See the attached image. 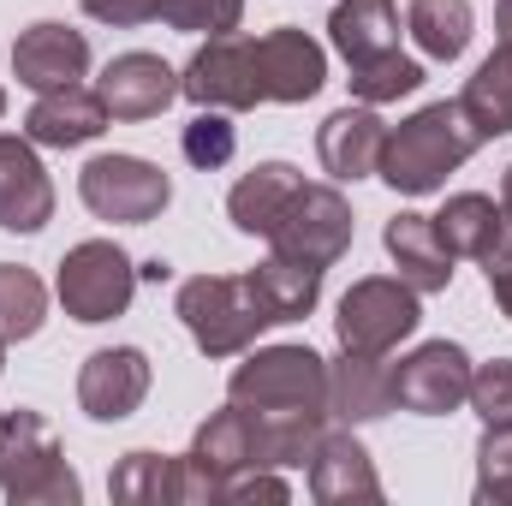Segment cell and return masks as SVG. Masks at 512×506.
Listing matches in <instances>:
<instances>
[{
  "instance_id": "obj_11",
  "label": "cell",
  "mask_w": 512,
  "mask_h": 506,
  "mask_svg": "<svg viewBox=\"0 0 512 506\" xmlns=\"http://www.w3.org/2000/svg\"><path fill=\"white\" fill-rule=\"evenodd\" d=\"M179 96H191L197 108H221V114H245L256 108V60H251V36H209L191 66L179 72Z\"/></svg>"
},
{
  "instance_id": "obj_10",
  "label": "cell",
  "mask_w": 512,
  "mask_h": 506,
  "mask_svg": "<svg viewBox=\"0 0 512 506\" xmlns=\"http://www.w3.org/2000/svg\"><path fill=\"white\" fill-rule=\"evenodd\" d=\"M471 370H477V364L465 358V346L429 340V346H417L411 358L393 364V405H405V411H417V417H447V411L465 405Z\"/></svg>"
},
{
  "instance_id": "obj_21",
  "label": "cell",
  "mask_w": 512,
  "mask_h": 506,
  "mask_svg": "<svg viewBox=\"0 0 512 506\" xmlns=\"http://www.w3.org/2000/svg\"><path fill=\"white\" fill-rule=\"evenodd\" d=\"M387 411H393V370L370 352H340V364H328V417L376 423Z\"/></svg>"
},
{
  "instance_id": "obj_37",
  "label": "cell",
  "mask_w": 512,
  "mask_h": 506,
  "mask_svg": "<svg viewBox=\"0 0 512 506\" xmlns=\"http://www.w3.org/2000/svg\"><path fill=\"white\" fill-rule=\"evenodd\" d=\"M483 274H489V292H495L501 316H512V227L483 251Z\"/></svg>"
},
{
  "instance_id": "obj_39",
  "label": "cell",
  "mask_w": 512,
  "mask_h": 506,
  "mask_svg": "<svg viewBox=\"0 0 512 506\" xmlns=\"http://www.w3.org/2000/svg\"><path fill=\"white\" fill-rule=\"evenodd\" d=\"M501 215H507V227H512V167L501 173Z\"/></svg>"
},
{
  "instance_id": "obj_25",
  "label": "cell",
  "mask_w": 512,
  "mask_h": 506,
  "mask_svg": "<svg viewBox=\"0 0 512 506\" xmlns=\"http://www.w3.org/2000/svg\"><path fill=\"white\" fill-rule=\"evenodd\" d=\"M459 108H465V120L477 126L483 143L512 131V36H501V42H495V54L471 72V84H465Z\"/></svg>"
},
{
  "instance_id": "obj_5",
  "label": "cell",
  "mask_w": 512,
  "mask_h": 506,
  "mask_svg": "<svg viewBox=\"0 0 512 506\" xmlns=\"http://www.w3.org/2000/svg\"><path fill=\"white\" fill-rule=\"evenodd\" d=\"M417 286H405L399 274H370V280H352V292L340 298V316H334V334H340V352H370L387 358L405 334H417L423 310H417Z\"/></svg>"
},
{
  "instance_id": "obj_8",
  "label": "cell",
  "mask_w": 512,
  "mask_h": 506,
  "mask_svg": "<svg viewBox=\"0 0 512 506\" xmlns=\"http://www.w3.org/2000/svg\"><path fill=\"white\" fill-rule=\"evenodd\" d=\"M78 197L96 221H120V227H143L173 203V179L143 161V155H96L78 173Z\"/></svg>"
},
{
  "instance_id": "obj_27",
  "label": "cell",
  "mask_w": 512,
  "mask_h": 506,
  "mask_svg": "<svg viewBox=\"0 0 512 506\" xmlns=\"http://www.w3.org/2000/svg\"><path fill=\"white\" fill-rule=\"evenodd\" d=\"M435 227H441V239H447V251L453 256H477L507 233V215H501V203L495 197H483V191H459V197H447V209L435 215Z\"/></svg>"
},
{
  "instance_id": "obj_9",
  "label": "cell",
  "mask_w": 512,
  "mask_h": 506,
  "mask_svg": "<svg viewBox=\"0 0 512 506\" xmlns=\"http://www.w3.org/2000/svg\"><path fill=\"white\" fill-rule=\"evenodd\" d=\"M274 256L310 262V268H334L340 256L352 251V203L334 185H298L286 215L268 233Z\"/></svg>"
},
{
  "instance_id": "obj_17",
  "label": "cell",
  "mask_w": 512,
  "mask_h": 506,
  "mask_svg": "<svg viewBox=\"0 0 512 506\" xmlns=\"http://www.w3.org/2000/svg\"><path fill=\"white\" fill-rule=\"evenodd\" d=\"M96 96H102V108H108L114 120H155V114L173 108L179 72H173L161 54H120V60L102 66Z\"/></svg>"
},
{
  "instance_id": "obj_32",
  "label": "cell",
  "mask_w": 512,
  "mask_h": 506,
  "mask_svg": "<svg viewBox=\"0 0 512 506\" xmlns=\"http://www.w3.org/2000/svg\"><path fill=\"white\" fill-rule=\"evenodd\" d=\"M477 501L483 506L512 501V423H483V441H477Z\"/></svg>"
},
{
  "instance_id": "obj_12",
  "label": "cell",
  "mask_w": 512,
  "mask_h": 506,
  "mask_svg": "<svg viewBox=\"0 0 512 506\" xmlns=\"http://www.w3.org/2000/svg\"><path fill=\"white\" fill-rule=\"evenodd\" d=\"M251 60H256V96L262 102H310L328 84V54L304 30L251 36Z\"/></svg>"
},
{
  "instance_id": "obj_41",
  "label": "cell",
  "mask_w": 512,
  "mask_h": 506,
  "mask_svg": "<svg viewBox=\"0 0 512 506\" xmlns=\"http://www.w3.org/2000/svg\"><path fill=\"white\" fill-rule=\"evenodd\" d=\"M0 114H6V90H0Z\"/></svg>"
},
{
  "instance_id": "obj_30",
  "label": "cell",
  "mask_w": 512,
  "mask_h": 506,
  "mask_svg": "<svg viewBox=\"0 0 512 506\" xmlns=\"http://www.w3.org/2000/svg\"><path fill=\"white\" fill-rule=\"evenodd\" d=\"M48 322V286L18 268V262H0V340H30L36 328Z\"/></svg>"
},
{
  "instance_id": "obj_22",
  "label": "cell",
  "mask_w": 512,
  "mask_h": 506,
  "mask_svg": "<svg viewBox=\"0 0 512 506\" xmlns=\"http://www.w3.org/2000/svg\"><path fill=\"white\" fill-rule=\"evenodd\" d=\"M245 286H251L256 310L268 316V328H280V322H304V316L316 310V298H322V268L292 262V256H268V262H256L251 274H245Z\"/></svg>"
},
{
  "instance_id": "obj_29",
  "label": "cell",
  "mask_w": 512,
  "mask_h": 506,
  "mask_svg": "<svg viewBox=\"0 0 512 506\" xmlns=\"http://www.w3.org/2000/svg\"><path fill=\"white\" fill-rule=\"evenodd\" d=\"M108 495L120 506H173L179 501V459L167 453H126L108 477Z\"/></svg>"
},
{
  "instance_id": "obj_18",
  "label": "cell",
  "mask_w": 512,
  "mask_h": 506,
  "mask_svg": "<svg viewBox=\"0 0 512 506\" xmlns=\"http://www.w3.org/2000/svg\"><path fill=\"white\" fill-rule=\"evenodd\" d=\"M382 143H387V126L370 102L328 114L322 131H316V155H322L328 179H370L382 167Z\"/></svg>"
},
{
  "instance_id": "obj_20",
  "label": "cell",
  "mask_w": 512,
  "mask_h": 506,
  "mask_svg": "<svg viewBox=\"0 0 512 506\" xmlns=\"http://www.w3.org/2000/svg\"><path fill=\"white\" fill-rule=\"evenodd\" d=\"M382 245H387V256H393V268H399L405 286H417V292H447V280H453V251H447L435 215H393L387 233H382Z\"/></svg>"
},
{
  "instance_id": "obj_38",
  "label": "cell",
  "mask_w": 512,
  "mask_h": 506,
  "mask_svg": "<svg viewBox=\"0 0 512 506\" xmlns=\"http://www.w3.org/2000/svg\"><path fill=\"white\" fill-rule=\"evenodd\" d=\"M84 12L96 24H114V30H137L155 18V0H84Z\"/></svg>"
},
{
  "instance_id": "obj_28",
  "label": "cell",
  "mask_w": 512,
  "mask_h": 506,
  "mask_svg": "<svg viewBox=\"0 0 512 506\" xmlns=\"http://www.w3.org/2000/svg\"><path fill=\"white\" fill-rule=\"evenodd\" d=\"M405 30L429 60H459L471 48V0H411Z\"/></svg>"
},
{
  "instance_id": "obj_6",
  "label": "cell",
  "mask_w": 512,
  "mask_h": 506,
  "mask_svg": "<svg viewBox=\"0 0 512 506\" xmlns=\"http://www.w3.org/2000/svg\"><path fill=\"white\" fill-rule=\"evenodd\" d=\"M256 465V423L245 405H221L209 411V423L197 429L191 453L179 459V501L185 506H215L227 477Z\"/></svg>"
},
{
  "instance_id": "obj_23",
  "label": "cell",
  "mask_w": 512,
  "mask_h": 506,
  "mask_svg": "<svg viewBox=\"0 0 512 506\" xmlns=\"http://www.w3.org/2000/svg\"><path fill=\"white\" fill-rule=\"evenodd\" d=\"M304 179H298V167H286V161H256L251 173L233 185V197H227V215H233V227L239 233H251V239H268L274 233V221L286 215V203H292V191H298Z\"/></svg>"
},
{
  "instance_id": "obj_2",
  "label": "cell",
  "mask_w": 512,
  "mask_h": 506,
  "mask_svg": "<svg viewBox=\"0 0 512 506\" xmlns=\"http://www.w3.org/2000/svg\"><path fill=\"white\" fill-rule=\"evenodd\" d=\"M0 495L12 506H78L84 483L54 435L48 417L36 411H6L0 417Z\"/></svg>"
},
{
  "instance_id": "obj_24",
  "label": "cell",
  "mask_w": 512,
  "mask_h": 506,
  "mask_svg": "<svg viewBox=\"0 0 512 506\" xmlns=\"http://www.w3.org/2000/svg\"><path fill=\"white\" fill-rule=\"evenodd\" d=\"M328 36L346 66H370L399 48V12H393V0H340L328 18Z\"/></svg>"
},
{
  "instance_id": "obj_16",
  "label": "cell",
  "mask_w": 512,
  "mask_h": 506,
  "mask_svg": "<svg viewBox=\"0 0 512 506\" xmlns=\"http://www.w3.org/2000/svg\"><path fill=\"white\" fill-rule=\"evenodd\" d=\"M54 221V185L30 137L0 131V227L6 233H42Z\"/></svg>"
},
{
  "instance_id": "obj_14",
  "label": "cell",
  "mask_w": 512,
  "mask_h": 506,
  "mask_svg": "<svg viewBox=\"0 0 512 506\" xmlns=\"http://www.w3.org/2000/svg\"><path fill=\"white\" fill-rule=\"evenodd\" d=\"M84 72H90V42H84V30H72V24L42 18V24H30V30L12 42V78H18L24 90H36V96L66 90V84H78Z\"/></svg>"
},
{
  "instance_id": "obj_4",
  "label": "cell",
  "mask_w": 512,
  "mask_h": 506,
  "mask_svg": "<svg viewBox=\"0 0 512 506\" xmlns=\"http://www.w3.org/2000/svg\"><path fill=\"white\" fill-rule=\"evenodd\" d=\"M227 399L245 411H328V364L310 346H262L233 370Z\"/></svg>"
},
{
  "instance_id": "obj_7",
  "label": "cell",
  "mask_w": 512,
  "mask_h": 506,
  "mask_svg": "<svg viewBox=\"0 0 512 506\" xmlns=\"http://www.w3.org/2000/svg\"><path fill=\"white\" fill-rule=\"evenodd\" d=\"M54 292L72 322H114V316H126L131 292H137V262L114 239H84L66 251Z\"/></svg>"
},
{
  "instance_id": "obj_15",
  "label": "cell",
  "mask_w": 512,
  "mask_h": 506,
  "mask_svg": "<svg viewBox=\"0 0 512 506\" xmlns=\"http://www.w3.org/2000/svg\"><path fill=\"white\" fill-rule=\"evenodd\" d=\"M149 393V358L137 346H102L78 370V405L96 423H126Z\"/></svg>"
},
{
  "instance_id": "obj_26",
  "label": "cell",
  "mask_w": 512,
  "mask_h": 506,
  "mask_svg": "<svg viewBox=\"0 0 512 506\" xmlns=\"http://www.w3.org/2000/svg\"><path fill=\"white\" fill-rule=\"evenodd\" d=\"M256 423V465H304L328 429V411H251Z\"/></svg>"
},
{
  "instance_id": "obj_19",
  "label": "cell",
  "mask_w": 512,
  "mask_h": 506,
  "mask_svg": "<svg viewBox=\"0 0 512 506\" xmlns=\"http://www.w3.org/2000/svg\"><path fill=\"white\" fill-rule=\"evenodd\" d=\"M108 120H114V114L102 108V96H96V90L66 84V90L36 96V108H30V120H24V137H30V143H42V149H78V143L102 137Z\"/></svg>"
},
{
  "instance_id": "obj_36",
  "label": "cell",
  "mask_w": 512,
  "mask_h": 506,
  "mask_svg": "<svg viewBox=\"0 0 512 506\" xmlns=\"http://www.w3.org/2000/svg\"><path fill=\"white\" fill-rule=\"evenodd\" d=\"M292 489L280 483V477H268L262 465H251V471H239V477H227V489H221V501H239V506H251V501H286Z\"/></svg>"
},
{
  "instance_id": "obj_13",
  "label": "cell",
  "mask_w": 512,
  "mask_h": 506,
  "mask_svg": "<svg viewBox=\"0 0 512 506\" xmlns=\"http://www.w3.org/2000/svg\"><path fill=\"white\" fill-rule=\"evenodd\" d=\"M304 471H310V495L322 506H376L382 501V477H376L364 441L352 435V423L346 429H322V441L304 459Z\"/></svg>"
},
{
  "instance_id": "obj_3",
  "label": "cell",
  "mask_w": 512,
  "mask_h": 506,
  "mask_svg": "<svg viewBox=\"0 0 512 506\" xmlns=\"http://www.w3.org/2000/svg\"><path fill=\"white\" fill-rule=\"evenodd\" d=\"M179 322L191 328L203 358H239L268 328L245 274H197V280H185L179 286Z\"/></svg>"
},
{
  "instance_id": "obj_31",
  "label": "cell",
  "mask_w": 512,
  "mask_h": 506,
  "mask_svg": "<svg viewBox=\"0 0 512 506\" xmlns=\"http://www.w3.org/2000/svg\"><path fill=\"white\" fill-rule=\"evenodd\" d=\"M423 84V66L411 60V54H382V60H370V66H352V96L358 102H370V108H382V102H399V96H411Z\"/></svg>"
},
{
  "instance_id": "obj_35",
  "label": "cell",
  "mask_w": 512,
  "mask_h": 506,
  "mask_svg": "<svg viewBox=\"0 0 512 506\" xmlns=\"http://www.w3.org/2000/svg\"><path fill=\"white\" fill-rule=\"evenodd\" d=\"M465 405H471L483 423H512V358H495V364L471 370Z\"/></svg>"
},
{
  "instance_id": "obj_40",
  "label": "cell",
  "mask_w": 512,
  "mask_h": 506,
  "mask_svg": "<svg viewBox=\"0 0 512 506\" xmlns=\"http://www.w3.org/2000/svg\"><path fill=\"white\" fill-rule=\"evenodd\" d=\"M495 24H501V36H512V0H501V6H495Z\"/></svg>"
},
{
  "instance_id": "obj_42",
  "label": "cell",
  "mask_w": 512,
  "mask_h": 506,
  "mask_svg": "<svg viewBox=\"0 0 512 506\" xmlns=\"http://www.w3.org/2000/svg\"><path fill=\"white\" fill-rule=\"evenodd\" d=\"M0 352H6V340H0ZM0 364H6V358H0Z\"/></svg>"
},
{
  "instance_id": "obj_33",
  "label": "cell",
  "mask_w": 512,
  "mask_h": 506,
  "mask_svg": "<svg viewBox=\"0 0 512 506\" xmlns=\"http://www.w3.org/2000/svg\"><path fill=\"white\" fill-rule=\"evenodd\" d=\"M155 18L185 36H227L245 18V0H155Z\"/></svg>"
},
{
  "instance_id": "obj_1",
  "label": "cell",
  "mask_w": 512,
  "mask_h": 506,
  "mask_svg": "<svg viewBox=\"0 0 512 506\" xmlns=\"http://www.w3.org/2000/svg\"><path fill=\"white\" fill-rule=\"evenodd\" d=\"M477 149H483V137L465 120L459 102H429V108H417L411 120H399V126L387 131L382 167H376V173H382L399 197H429V191H441L447 173H459Z\"/></svg>"
},
{
  "instance_id": "obj_34",
  "label": "cell",
  "mask_w": 512,
  "mask_h": 506,
  "mask_svg": "<svg viewBox=\"0 0 512 506\" xmlns=\"http://www.w3.org/2000/svg\"><path fill=\"white\" fill-rule=\"evenodd\" d=\"M179 149H185V161H191L197 173H215V167H227V161H233V149H239V131H233V120H227L221 108H203V114L185 126Z\"/></svg>"
}]
</instances>
